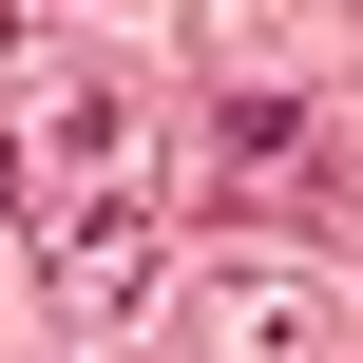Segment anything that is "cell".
<instances>
[{
  "label": "cell",
  "instance_id": "cell-1",
  "mask_svg": "<svg viewBox=\"0 0 363 363\" xmlns=\"http://www.w3.org/2000/svg\"><path fill=\"white\" fill-rule=\"evenodd\" d=\"M191 363H345V287L325 268H211L191 287Z\"/></svg>",
  "mask_w": 363,
  "mask_h": 363
},
{
  "label": "cell",
  "instance_id": "cell-2",
  "mask_svg": "<svg viewBox=\"0 0 363 363\" xmlns=\"http://www.w3.org/2000/svg\"><path fill=\"white\" fill-rule=\"evenodd\" d=\"M38 268H57V325H77V345H96V325H134V306L172 287V191H153V211H57V230H38Z\"/></svg>",
  "mask_w": 363,
  "mask_h": 363
},
{
  "label": "cell",
  "instance_id": "cell-3",
  "mask_svg": "<svg viewBox=\"0 0 363 363\" xmlns=\"http://www.w3.org/2000/svg\"><path fill=\"white\" fill-rule=\"evenodd\" d=\"M19 191H57V211H153V115H134L115 77H77L57 134L19 153Z\"/></svg>",
  "mask_w": 363,
  "mask_h": 363
}]
</instances>
